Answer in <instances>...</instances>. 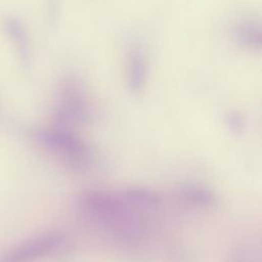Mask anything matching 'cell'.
Listing matches in <instances>:
<instances>
[{"label":"cell","mask_w":262,"mask_h":262,"mask_svg":"<svg viewBox=\"0 0 262 262\" xmlns=\"http://www.w3.org/2000/svg\"><path fill=\"white\" fill-rule=\"evenodd\" d=\"M79 204L89 218L107 226L120 242L130 245L141 239L143 224L125 198L107 191L89 190L81 194Z\"/></svg>","instance_id":"6da1fadb"},{"label":"cell","mask_w":262,"mask_h":262,"mask_svg":"<svg viewBox=\"0 0 262 262\" xmlns=\"http://www.w3.org/2000/svg\"><path fill=\"white\" fill-rule=\"evenodd\" d=\"M92 115L88 91L76 75H67L57 86L53 110L55 126L73 131L86 125Z\"/></svg>","instance_id":"7a4b0ae2"},{"label":"cell","mask_w":262,"mask_h":262,"mask_svg":"<svg viewBox=\"0 0 262 262\" xmlns=\"http://www.w3.org/2000/svg\"><path fill=\"white\" fill-rule=\"evenodd\" d=\"M33 139L41 146L62 155L79 171H89L96 163L95 154L71 130L60 127L40 128L32 132Z\"/></svg>","instance_id":"3957f363"},{"label":"cell","mask_w":262,"mask_h":262,"mask_svg":"<svg viewBox=\"0 0 262 262\" xmlns=\"http://www.w3.org/2000/svg\"><path fill=\"white\" fill-rule=\"evenodd\" d=\"M64 243L61 232H45L12 246L2 255L1 262H35L58 251Z\"/></svg>","instance_id":"277c9868"},{"label":"cell","mask_w":262,"mask_h":262,"mask_svg":"<svg viewBox=\"0 0 262 262\" xmlns=\"http://www.w3.org/2000/svg\"><path fill=\"white\" fill-rule=\"evenodd\" d=\"M149 61L144 46L132 42L127 48L125 58V80L130 93L140 95L147 84Z\"/></svg>","instance_id":"5b68a950"},{"label":"cell","mask_w":262,"mask_h":262,"mask_svg":"<svg viewBox=\"0 0 262 262\" xmlns=\"http://www.w3.org/2000/svg\"><path fill=\"white\" fill-rule=\"evenodd\" d=\"M2 26L19 64L28 69L32 63L33 47L27 26L16 16L5 17Z\"/></svg>","instance_id":"8992f818"},{"label":"cell","mask_w":262,"mask_h":262,"mask_svg":"<svg viewBox=\"0 0 262 262\" xmlns=\"http://www.w3.org/2000/svg\"><path fill=\"white\" fill-rule=\"evenodd\" d=\"M231 39L236 47L259 52L262 46V29L258 18L246 16L238 18L231 28Z\"/></svg>","instance_id":"52a82bcc"},{"label":"cell","mask_w":262,"mask_h":262,"mask_svg":"<svg viewBox=\"0 0 262 262\" xmlns=\"http://www.w3.org/2000/svg\"><path fill=\"white\" fill-rule=\"evenodd\" d=\"M177 194L183 202L199 207H212L217 202V196L211 188L195 182L180 184Z\"/></svg>","instance_id":"ba28073f"},{"label":"cell","mask_w":262,"mask_h":262,"mask_svg":"<svg viewBox=\"0 0 262 262\" xmlns=\"http://www.w3.org/2000/svg\"><path fill=\"white\" fill-rule=\"evenodd\" d=\"M124 198L132 205L155 207L161 202V195L156 190L145 186H128L123 191Z\"/></svg>","instance_id":"9c48e42d"},{"label":"cell","mask_w":262,"mask_h":262,"mask_svg":"<svg viewBox=\"0 0 262 262\" xmlns=\"http://www.w3.org/2000/svg\"><path fill=\"white\" fill-rule=\"evenodd\" d=\"M225 125L233 134L239 135L244 132L246 127L245 118L237 111L229 112L225 117Z\"/></svg>","instance_id":"30bf717a"},{"label":"cell","mask_w":262,"mask_h":262,"mask_svg":"<svg viewBox=\"0 0 262 262\" xmlns=\"http://www.w3.org/2000/svg\"><path fill=\"white\" fill-rule=\"evenodd\" d=\"M228 262H260L259 259L254 258L250 252L244 250L236 252L232 257L228 259Z\"/></svg>","instance_id":"8fae6325"},{"label":"cell","mask_w":262,"mask_h":262,"mask_svg":"<svg viewBox=\"0 0 262 262\" xmlns=\"http://www.w3.org/2000/svg\"><path fill=\"white\" fill-rule=\"evenodd\" d=\"M49 17H50V20L53 23L55 19H56V16H57V2L54 0L50 3L49 5Z\"/></svg>","instance_id":"7c38bea8"}]
</instances>
